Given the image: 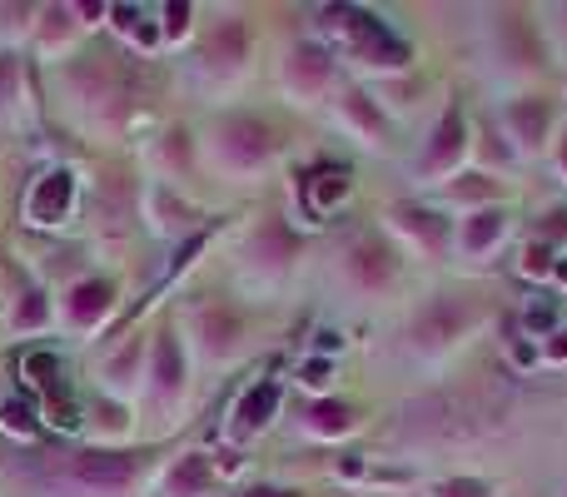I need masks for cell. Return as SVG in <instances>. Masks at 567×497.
I'll return each instance as SVG.
<instances>
[{
  "label": "cell",
  "instance_id": "1",
  "mask_svg": "<svg viewBox=\"0 0 567 497\" xmlns=\"http://www.w3.org/2000/svg\"><path fill=\"white\" fill-rule=\"evenodd\" d=\"M135 473H140V458L135 453H75L70 458V468H65V478L75 483L80 493H95V497H115V493H125L130 483H135Z\"/></svg>",
  "mask_w": 567,
  "mask_h": 497
},
{
  "label": "cell",
  "instance_id": "2",
  "mask_svg": "<svg viewBox=\"0 0 567 497\" xmlns=\"http://www.w3.org/2000/svg\"><path fill=\"white\" fill-rule=\"evenodd\" d=\"M478 319V309L463 299H453V293H443V299L429 303V313L419 319V343H449L463 333V323Z\"/></svg>",
  "mask_w": 567,
  "mask_h": 497
},
{
  "label": "cell",
  "instance_id": "3",
  "mask_svg": "<svg viewBox=\"0 0 567 497\" xmlns=\"http://www.w3.org/2000/svg\"><path fill=\"white\" fill-rule=\"evenodd\" d=\"M269 130L259 125V120H229L225 125V155L235 159V165H259V159L269 155Z\"/></svg>",
  "mask_w": 567,
  "mask_h": 497
},
{
  "label": "cell",
  "instance_id": "4",
  "mask_svg": "<svg viewBox=\"0 0 567 497\" xmlns=\"http://www.w3.org/2000/svg\"><path fill=\"white\" fill-rule=\"evenodd\" d=\"M70 195H75V179H70L65 169H60V175H45L35 185V195H30V219H35V225H55V219L70 209Z\"/></svg>",
  "mask_w": 567,
  "mask_h": 497
},
{
  "label": "cell",
  "instance_id": "5",
  "mask_svg": "<svg viewBox=\"0 0 567 497\" xmlns=\"http://www.w3.org/2000/svg\"><path fill=\"white\" fill-rule=\"evenodd\" d=\"M65 309H70V323H75V329H95V323L105 319V309H110V283H100V279L75 283Z\"/></svg>",
  "mask_w": 567,
  "mask_h": 497
},
{
  "label": "cell",
  "instance_id": "6",
  "mask_svg": "<svg viewBox=\"0 0 567 497\" xmlns=\"http://www.w3.org/2000/svg\"><path fill=\"white\" fill-rule=\"evenodd\" d=\"M275 403H279V389H275V383H259V389L249 393V398L239 403V413H235V418H239V433L265 428L269 413H275Z\"/></svg>",
  "mask_w": 567,
  "mask_h": 497
},
{
  "label": "cell",
  "instance_id": "7",
  "mask_svg": "<svg viewBox=\"0 0 567 497\" xmlns=\"http://www.w3.org/2000/svg\"><path fill=\"white\" fill-rule=\"evenodd\" d=\"M353 273H359V283H389V273H393V253L383 249V245H359L353 249Z\"/></svg>",
  "mask_w": 567,
  "mask_h": 497
},
{
  "label": "cell",
  "instance_id": "8",
  "mask_svg": "<svg viewBox=\"0 0 567 497\" xmlns=\"http://www.w3.org/2000/svg\"><path fill=\"white\" fill-rule=\"evenodd\" d=\"M169 497H205L209 493V463L205 458H185L175 473H169Z\"/></svg>",
  "mask_w": 567,
  "mask_h": 497
},
{
  "label": "cell",
  "instance_id": "9",
  "mask_svg": "<svg viewBox=\"0 0 567 497\" xmlns=\"http://www.w3.org/2000/svg\"><path fill=\"white\" fill-rule=\"evenodd\" d=\"M155 389H159V398H169V393L179 389V349H175V339H159V349H155Z\"/></svg>",
  "mask_w": 567,
  "mask_h": 497
},
{
  "label": "cell",
  "instance_id": "10",
  "mask_svg": "<svg viewBox=\"0 0 567 497\" xmlns=\"http://www.w3.org/2000/svg\"><path fill=\"white\" fill-rule=\"evenodd\" d=\"M309 423L319 433H343L349 428V408H339V403H319V408L309 413Z\"/></svg>",
  "mask_w": 567,
  "mask_h": 497
},
{
  "label": "cell",
  "instance_id": "11",
  "mask_svg": "<svg viewBox=\"0 0 567 497\" xmlns=\"http://www.w3.org/2000/svg\"><path fill=\"white\" fill-rule=\"evenodd\" d=\"M453 149H458V115H449V120H443L439 149H433V159H429V165H449V159H453Z\"/></svg>",
  "mask_w": 567,
  "mask_h": 497
},
{
  "label": "cell",
  "instance_id": "12",
  "mask_svg": "<svg viewBox=\"0 0 567 497\" xmlns=\"http://www.w3.org/2000/svg\"><path fill=\"white\" fill-rule=\"evenodd\" d=\"M35 323H45V299H40L35 289L25 293V303L16 309V329H35Z\"/></svg>",
  "mask_w": 567,
  "mask_h": 497
},
{
  "label": "cell",
  "instance_id": "13",
  "mask_svg": "<svg viewBox=\"0 0 567 497\" xmlns=\"http://www.w3.org/2000/svg\"><path fill=\"white\" fill-rule=\"evenodd\" d=\"M323 70H329V65H323L319 50H299V55H293V75H299V80H313V85H319Z\"/></svg>",
  "mask_w": 567,
  "mask_h": 497
},
{
  "label": "cell",
  "instance_id": "14",
  "mask_svg": "<svg viewBox=\"0 0 567 497\" xmlns=\"http://www.w3.org/2000/svg\"><path fill=\"white\" fill-rule=\"evenodd\" d=\"M6 428H16V433H35V418H30V408L25 403H6Z\"/></svg>",
  "mask_w": 567,
  "mask_h": 497
},
{
  "label": "cell",
  "instance_id": "15",
  "mask_svg": "<svg viewBox=\"0 0 567 497\" xmlns=\"http://www.w3.org/2000/svg\"><path fill=\"white\" fill-rule=\"evenodd\" d=\"M16 85H20V70H16V60H10V55H0V105H6V100L16 95Z\"/></svg>",
  "mask_w": 567,
  "mask_h": 497
},
{
  "label": "cell",
  "instance_id": "16",
  "mask_svg": "<svg viewBox=\"0 0 567 497\" xmlns=\"http://www.w3.org/2000/svg\"><path fill=\"white\" fill-rule=\"evenodd\" d=\"M443 497H483V488H478V483H449Z\"/></svg>",
  "mask_w": 567,
  "mask_h": 497
},
{
  "label": "cell",
  "instance_id": "17",
  "mask_svg": "<svg viewBox=\"0 0 567 497\" xmlns=\"http://www.w3.org/2000/svg\"><path fill=\"white\" fill-rule=\"evenodd\" d=\"M165 15H169V35H179V30H185V15H189V10H185V6H169Z\"/></svg>",
  "mask_w": 567,
  "mask_h": 497
},
{
  "label": "cell",
  "instance_id": "18",
  "mask_svg": "<svg viewBox=\"0 0 567 497\" xmlns=\"http://www.w3.org/2000/svg\"><path fill=\"white\" fill-rule=\"evenodd\" d=\"M245 497H289V493H269V488H259V493H245Z\"/></svg>",
  "mask_w": 567,
  "mask_h": 497
}]
</instances>
